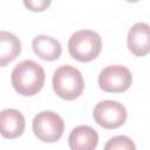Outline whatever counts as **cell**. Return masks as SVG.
<instances>
[{
  "mask_svg": "<svg viewBox=\"0 0 150 150\" xmlns=\"http://www.w3.org/2000/svg\"><path fill=\"white\" fill-rule=\"evenodd\" d=\"M46 80L43 68L33 60H25L18 63L12 70L11 82L16 93L22 96L38 94Z\"/></svg>",
  "mask_w": 150,
  "mask_h": 150,
  "instance_id": "obj_1",
  "label": "cell"
},
{
  "mask_svg": "<svg viewBox=\"0 0 150 150\" xmlns=\"http://www.w3.org/2000/svg\"><path fill=\"white\" fill-rule=\"evenodd\" d=\"M53 89L59 97L66 101L80 97L84 89V80L81 71L69 64L60 66L53 75Z\"/></svg>",
  "mask_w": 150,
  "mask_h": 150,
  "instance_id": "obj_2",
  "label": "cell"
},
{
  "mask_svg": "<svg viewBox=\"0 0 150 150\" xmlns=\"http://www.w3.org/2000/svg\"><path fill=\"white\" fill-rule=\"evenodd\" d=\"M101 49V36L90 29L77 30L68 40V50L70 56L80 62L93 61L98 56Z\"/></svg>",
  "mask_w": 150,
  "mask_h": 150,
  "instance_id": "obj_3",
  "label": "cell"
},
{
  "mask_svg": "<svg viewBox=\"0 0 150 150\" xmlns=\"http://www.w3.org/2000/svg\"><path fill=\"white\" fill-rule=\"evenodd\" d=\"M34 135L45 143L57 142L64 130V122L60 115L54 111L45 110L39 112L33 120Z\"/></svg>",
  "mask_w": 150,
  "mask_h": 150,
  "instance_id": "obj_4",
  "label": "cell"
},
{
  "mask_svg": "<svg viewBox=\"0 0 150 150\" xmlns=\"http://www.w3.org/2000/svg\"><path fill=\"white\" fill-rule=\"evenodd\" d=\"M94 121L104 129H116L124 124L127 109L117 101H102L97 103L93 111Z\"/></svg>",
  "mask_w": 150,
  "mask_h": 150,
  "instance_id": "obj_5",
  "label": "cell"
},
{
  "mask_svg": "<svg viewBox=\"0 0 150 150\" xmlns=\"http://www.w3.org/2000/svg\"><path fill=\"white\" fill-rule=\"evenodd\" d=\"M132 82L130 70L120 64L108 66L98 75V86L107 93H123L128 90Z\"/></svg>",
  "mask_w": 150,
  "mask_h": 150,
  "instance_id": "obj_6",
  "label": "cell"
},
{
  "mask_svg": "<svg viewBox=\"0 0 150 150\" xmlns=\"http://www.w3.org/2000/svg\"><path fill=\"white\" fill-rule=\"evenodd\" d=\"M128 48L135 56H145L150 52V27L145 22L135 23L128 32Z\"/></svg>",
  "mask_w": 150,
  "mask_h": 150,
  "instance_id": "obj_7",
  "label": "cell"
},
{
  "mask_svg": "<svg viewBox=\"0 0 150 150\" xmlns=\"http://www.w3.org/2000/svg\"><path fill=\"white\" fill-rule=\"evenodd\" d=\"M26 122L23 115L16 109H4L0 111V135L7 139H14L25 131Z\"/></svg>",
  "mask_w": 150,
  "mask_h": 150,
  "instance_id": "obj_8",
  "label": "cell"
},
{
  "mask_svg": "<svg viewBox=\"0 0 150 150\" xmlns=\"http://www.w3.org/2000/svg\"><path fill=\"white\" fill-rule=\"evenodd\" d=\"M68 143L73 150H94L98 144V134L89 125H79L70 131Z\"/></svg>",
  "mask_w": 150,
  "mask_h": 150,
  "instance_id": "obj_9",
  "label": "cell"
},
{
  "mask_svg": "<svg viewBox=\"0 0 150 150\" xmlns=\"http://www.w3.org/2000/svg\"><path fill=\"white\" fill-rule=\"evenodd\" d=\"M32 48L34 53L45 61H55L61 56L62 47L61 43L47 35H38L32 42Z\"/></svg>",
  "mask_w": 150,
  "mask_h": 150,
  "instance_id": "obj_10",
  "label": "cell"
},
{
  "mask_svg": "<svg viewBox=\"0 0 150 150\" xmlns=\"http://www.w3.org/2000/svg\"><path fill=\"white\" fill-rule=\"evenodd\" d=\"M21 53V42L13 33L0 30V67L14 61Z\"/></svg>",
  "mask_w": 150,
  "mask_h": 150,
  "instance_id": "obj_11",
  "label": "cell"
},
{
  "mask_svg": "<svg viewBox=\"0 0 150 150\" xmlns=\"http://www.w3.org/2000/svg\"><path fill=\"white\" fill-rule=\"evenodd\" d=\"M135 148L136 146H135L134 142L128 136H123V135L111 137L107 142V144L104 145L105 150H115V149H118V150H135Z\"/></svg>",
  "mask_w": 150,
  "mask_h": 150,
  "instance_id": "obj_12",
  "label": "cell"
},
{
  "mask_svg": "<svg viewBox=\"0 0 150 150\" xmlns=\"http://www.w3.org/2000/svg\"><path fill=\"white\" fill-rule=\"evenodd\" d=\"M50 2L52 0H23L26 8L32 12H43L49 7Z\"/></svg>",
  "mask_w": 150,
  "mask_h": 150,
  "instance_id": "obj_13",
  "label": "cell"
},
{
  "mask_svg": "<svg viewBox=\"0 0 150 150\" xmlns=\"http://www.w3.org/2000/svg\"><path fill=\"white\" fill-rule=\"evenodd\" d=\"M127 2H137V1H139V0H125Z\"/></svg>",
  "mask_w": 150,
  "mask_h": 150,
  "instance_id": "obj_14",
  "label": "cell"
}]
</instances>
